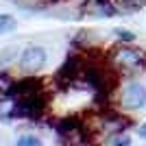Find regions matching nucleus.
Wrapping results in <instances>:
<instances>
[{
	"label": "nucleus",
	"mask_w": 146,
	"mask_h": 146,
	"mask_svg": "<svg viewBox=\"0 0 146 146\" xmlns=\"http://www.w3.org/2000/svg\"><path fill=\"white\" fill-rule=\"evenodd\" d=\"M107 57L120 76H135L140 72H146V50L140 46L118 42L107 50Z\"/></svg>",
	"instance_id": "obj_1"
},
{
	"label": "nucleus",
	"mask_w": 146,
	"mask_h": 146,
	"mask_svg": "<svg viewBox=\"0 0 146 146\" xmlns=\"http://www.w3.org/2000/svg\"><path fill=\"white\" fill-rule=\"evenodd\" d=\"M116 105L122 111H140L146 107V87L137 81H127L124 85H120L116 96Z\"/></svg>",
	"instance_id": "obj_2"
},
{
	"label": "nucleus",
	"mask_w": 146,
	"mask_h": 146,
	"mask_svg": "<svg viewBox=\"0 0 146 146\" xmlns=\"http://www.w3.org/2000/svg\"><path fill=\"white\" fill-rule=\"evenodd\" d=\"M48 111V92L35 94L29 98H18L15 105V113L13 118H22V120H42Z\"/></svg>",
	"instance_id": "obj_3"
},
{
	"label": "nucleus",
	"mask_w": 146,
	"mask_h": 146,
	"mask_svg": "<svg viewBox=\"0 0 146 146\" xmlns=\"http://www.w3.org/2000/svg\"><path fill=\"white\" fill-rule=\"evenodd\" d=\"M46 61H48V55H46V50L42 46H29V48L22 50V55H20V68L24 70V72H39L44 66H46Z\"/></svg>",
	"instance_id": "obj_4"
},
{
	"label": "nucleus",
	"mask_w": 146,
	"mask_h": 146,
	"mask_svg": "<svg viewBox=\"0 0 146 146\" xmlns=\"http://www.w3.org/2000/svg\"><path fill=\"white\" fill-rule=\"evenodd\" d=\"M42 92H46L42 79H37V76H26V79H20V81L13 83L11 96H15V98H29V96H35V94H42Z\"/></svg>",
	"instance_id": "obj_5"
},
{
	"label": "nucleus",
	"mask_w": 146,
	"mask_h": 146,
	"mask_svg": "<svg viewBox=\"0 0 146 146\" xmlns=\"http://www.w3.org/2000/svg\"><path fill=\"white\" fill-rule=\"evenodd\" d=\"M120 13H135L146 7V0H116Z\"/></svg>",
	"instance_id": "obj_6"
},
{
	"label": "nucleus",
	"mask_w": 146,
	"mask_h": 146,
	"mask_svg": "<svg viewBox=\"0 0 146 146\" xmlns=\"http://www.w3.org/2000/svg\"><path fill=\"white\" fill-rule=\"evenodd\" d=\"M18 29V20L9 15V13H2L0 15V35H7V33H13Z\"/></svg>",
	"instance_id": "obj_7"
},
{
	"label": "nucleus",
	"mask_w": 146,
	"mask_h": 146,
	"mask_svg": "<svg viewBox=\"0 0 146 146\" xmlns=\"http://www.w3.org/2000/svg\"><path fill=\"white\" fill-rule=\"evenodd\" d=\"M13 83H15V81L11 79V74H9V72H0V98L11 94Z\"/></svg>",
	"instance_id": "obj_8"
},
{
	"label": "nucleus",
	"mask_w": 146,
	"mask_h": 146,
	"mask_svg": "<svg viewBox=\"0 0 146 146\" xmlns=\"http://www.w3.org/2000/svg\"><path fill=\"white\" fill-rule=\"evenodd\" d=\"M15 5L24 7V9H44V7L52 5V2H57V0H13Z\"/></svg>",
	"instance_id": "obj_9"
},
{
	"label": "nucleus",
	"mask_w": 146,
	"mask_h": 146,
	"mask_svg": "<svg viewBox=\"0 0 146 146\" xmlns=\"http://www.w3.org/2000/svg\"><path fill=\"white\" fill-rule=\"evenodd\" d=\"M111 33L116 35V39H118V42H127V44H133L135 39H137V35H135L133 31H129V29H122V26L113 29Z\"/></svg>",
	"instance_id": "obj_10"
},
{
	"label": "nucleus",
	"mask_w": 146,
	"mask_h": 146,
	"mask_svg": "<svg viewBox=\"0 0 146 146\" xmlns=\"http://www.w3.org/2000/svg\"><path fill=\"white\" fill-rule=\"evenodd\" d=\"M105 144H109V146H129L131 144V137H129V133H118V135L107 137Z\"/></svg>",
	"instance_id": "obj_11"
},
{
	"label": "nucleus",
	"mask_w": 146,
	"mask_h": 146,
	"mask_svg": "<svg viewBox=\"0 0 146 146\" xmlns=\"http://www.w3.org/2000/svg\"><path fill=\"white\" fill-rule=\"evenodd\" d=\"M15 144H18V146H39V144H42V140L35 137V135H22V137L15 140Z\"/></svg>",
	"instance_id": "obj_12"
},
{
	"label": "nucleus",
	"mask_w": 146,
	"mask_h": 146,
	"mask_svg": "<svg viewBox=\"0 0 146 146\" xmlns=\"http://www.w3.org/2000/svg\"><path fill=\"white\" fill-rule=\"evenodd\" d=\"M137 133H140V137H142V140L146 142V122H144V124H142L140 129H137Z\"/></svg>",
	"instance_id": "obj_13"
}]
</instances>
